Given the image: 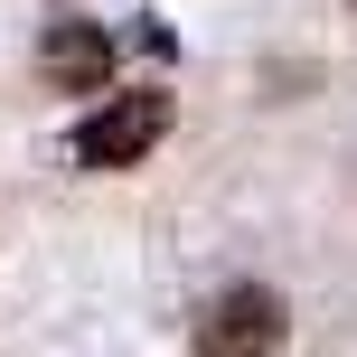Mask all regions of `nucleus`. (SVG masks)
Wrapping results in <instances>:
<instances>
[{
	"label": "nucleus",
	"instance_id": "nucleus-1",
	"mask_svg": "<svg viewBox=\"0 0 357 357\" xmlns=\"http://www.w3.org/2000/svg\"><path fill=\"white\" fill-rule=\"evenodd\" d=\"M160 132H169V94L160 85H151V94H113L104 113L75 123V160H85V169H132V160L160 151Z\"/></svg>",
	"mask_w": 357,
	"mask_h": 357
},
{
	"label": "nucleus",
	"instance_id": "nucleus-2",
	"mask_svg": "<svg viewBox=\"0 0 357 357\" xmlns=\"http://www.w3.org/2000/svg\"><path fill=\"white\" fill-rule=\"evenodd\" d=\"M282 339H291L282 291H264V282H235L197 310V357H273Z\"/></svg>",
	"mask_w": 357,
	"mask_h": 357
},
{
	"label": "nucleus",
	"instance_id": "nucleus-3",
	"mask_svg": "<svg viewBox=\"0 0 357 357\" xmlns=\"http://www.w3.org/2000/svg\"><path fill=\"white\" fill-rule=\"evenodd\" d=\"M38 75H47L56 94H104V85H113V38L94 29V19H47V38H38Z\"/></svg>",
	"mask_w": 357,
	"mask_h": 357
}]
</instances>
